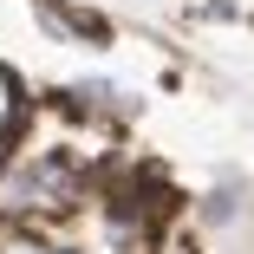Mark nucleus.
I'll return each mask as SVG.
<instances>
[{"mask_svg": "<svg viewBox=\"0 0 254 254\" xmlns=\"http://www.w3.org/2000/svg\"><path fill=\"white\" fill-rule=\"evenodd\" d=\"M39 254H53V248H39Z\"/></svg>", "mask_w": 254, "mask_h": 254, "instance_id": "nucleus-1", "label": "nucleus"}]
</instances>
